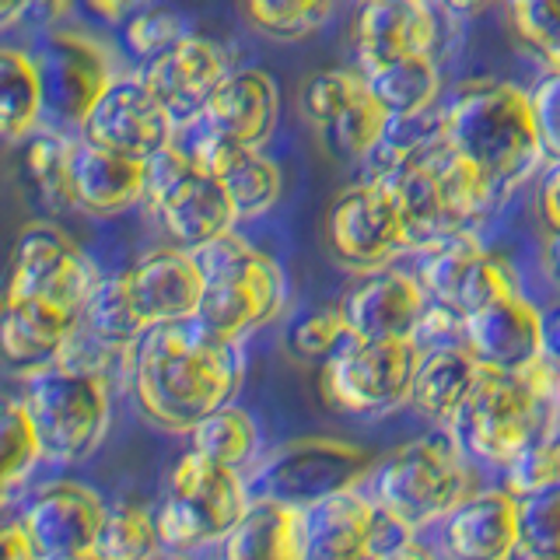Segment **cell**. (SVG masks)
<instances>
[{
	"label": "cell",
	"instance_id": "1",
	"mask_svg": "<svg viewBox=\"0 0 560 560\" xmlns=\"http://www.w3.org/2000/svg\"><path fill=\"white\" fill-rule=\"evenodd\" d=\"M133 399L151 424L189 434L228 407L242 385L238 343L207 332L197 319L162 323L133 347Z\"/></svg>",
	"mask_w": 560,
	"mask_h": 560
},
{
	"label": "cell",
	"instance_id": "2",
	"mask_svg": "<svg viewBox=\"0 0 560 560\" xmlns=\"http://www.w3.org/2000/svg\"><path fill=\"white\" fill-rule=\"evenodd\" d=\"M375 179L393 192L413 253L472 232L498 200L483 175L445 140L442 122L417 144L389 151Z\"/></svg>",
	"mask_w": 560,
	"mask_h": 560
},
{
	"label": "cell",
	"instance_id": "3",
	"mask_svg": "<svg viewBox=\"0 0 560 560\" xmlns=\"http://www.w3.org/2000/svg\"><path fill=\"white\" fill-rule=\"evenodd\" d=\"M442 133L490 189L508 192L525 183L539 165L542 140L533 113V95L504 81L466 84L442 113Z\"/></svg>",
	"mask_w": 560,
	"mask_h": 560
},
{
	"label": "cell",
	"instance_id": "4",
	"mask_svg": "<svg viewBox=\"0 0 560 560\" xmlns=\"http://www.w3.org/2000/svg\"><path fill=\"white\" fill-rule=\"evenodd\" d=\"M197 262L207 277L197 319L207 332L221 340L238 343L242 337L262 329L277 319L284 305V270L277 262L253 249L242 235L228 232L197 253Z\"/></svg>",
	"mask_w": 560,
	"mask_h": 560
},
{
	"label": "cell",
	"instance_id": "5",
	"mask_svg": "<svg viewBox=\"0 0 560 560\" xmlns=\"http://www.w3.org/2000/svg\"><path fill=\"white\" fill-rule=\"evenodd\" d=\"M553 399L536 393V385L522 372L483 368L459 417L452 420V438L466 455L490 466H508L522 448L550 431Z\"/></svg>",
	"mask_w": 560,
	"mask_h": 560
},
{
	"label": "cell",
	"instance_id": "6",
	"mask_svg": "<svg viewBox=\"0 0 560 560\" xmlns=\"http://www.w3.org/2000/svg\"><path fill=\"white\" fill-rule=\"evenodd\" d=\"M249 483L238 477L235 466H224L189 448L175 463L168 490L154 512L158 539L165 550H197L203 542L224 539L238 518L249 512Z\"/></svg>",
	"mask_w": 560,
	"mask_h": 560
},
{
	"label": "cell",
	"instance_id": "7",
	"mask_svg": "<svg viewBox=\"0 0 560 560\" xmlns=\"http://www.w3.org/2000/svg\"><path fill=\"white\" fill-rule=\"evenodd\" d=\"M459 452V442L442 434L399 445L368 472V494L382 512L407 522L410 529H428L466 498V466Z\"/></svg>",
	"mask_w": 560,
	"mask_h": 560
},
{
	"label": "cell",
	"instance_id": "8",
	"mask_svg": "<svg viewBox=\"0 0 560 560\" xmlns=\"http://www.w3.org/2000/svg\"><path fill=\"white\" fill-rule=\"evenodd\" d=\"M22 402L46 459L81 463L109 431V389H105V378L92 372H78L67 364L39 368L25 375Z\"/></svg>",
	"mask_w": 560,
	"mask_h": 560
},
{
	"label": "cell",
	"instance_id": "9",
	"mask_svg": "<svg viewBox=\"0 0 560 560\" xmlns=\"http://www.w3.org/2000/svg\"><path fill=\"white\" fill-rule=\"evenodd\" d=\"M417 364H420L417 340L347 337L323 361L319 393L340 413L378 417L410 399Z\"/></svg>",
	"mask_w": 560,
	"mask_h": 560
},
{
	"label": "cell",
	"instance_id": "10",
	"mask_svg": "<svg viewBox=\"0 0 560 560\" xmlns=\"http://www.w3.org/2000/svg\"><path fill=\"white\" fill-rule=\"evenodd\" d=\"M148 203L172 245L200 253L203 245L232 232L238 221L224 186L192 165V158L168 144L148 158Z\"/></svg>",
	"mask_w": 560,
	"mask_h": 560
},
{
	"label": "cell",
	"instance_id": "11",
	"mask_svg": "<svg viewBox=\"0 0 560 560\" xmlns=\"http://www.w3.org/2000/svg\"><path fill=\"white\" fill-rule=\"evenodd\" d=\"M372 472L364 448L337 442V438H294L259 459L249 483L253 498L284 501L294 508H315L350 487H361Z\"/></svg>",
	"mask_w": 560,
	"mask_h": 560
},
{
	"label": "cell",
	"instance_id": "12",
	"mask_svg": "<svg viewBox=\"0 0 560 560\" xmlns=\"http://www.w3.org/2000/svg\"><path fill=\"white\" fill-rule=\"evenodd\" d=\"M95 262L57 224H28L14 242L8 302L11 298H43L67 312H84L98 288Z\"/></svg>",
	"mask_w": 560,
	"mask_h": 560
},
{
	"label": "cell",
	"instance_id": "13",
	"mask_svg": "<svg viewBox=\"0 0 560 560\" xmlns=\"http://www.w3.org/2000/svg\"><path fill=\"white\" fill-rule=\"evenodd\" d=\"M326 242L337 262L347 270L372 273L393 267L399 253H407V228H402L393 192L378 179L347 186L326 210Z\"/></svg>",
	"mask_w": 560,
	"mask_h": 560
},
{
	"label": "cell",
	"instance_id": "14",
	"mask_svg": "<svg viewBox=\"0 0 560 560\" xmlns=\"http://www.w3.org/2000/svg\"><path fill=\"white\" fill-rule=\"evenodd\" d=\"M46 92V116L60 130H81L95 102L109 92L113 67L109 57L88 35L78 32H49L35 52Z\"/></svg>",
	"mask_w": 560,
	"mask_h": 560
},
{
	"label": "cell",
	"instance_id": "15",
	"mask_svg": "<svg viewBox=\"0 0 560 560\" xmlns=\"http://www.w3.org/2000/svg\"><path fill=\"white\" fill-rule=\"evenodd\" d=\"M417 277H420V284H424L428 298L459 308L463 315L480 312L490 302H498V298L518 291L512 267H508L501 256L480 249V242L472 238V232L452 235L420 253Z\"/></svg>",
	"mask_w": 560,
	"mask_h": 560
},
{
	"label": "cell",
	"instance_id": "16",
	"mask_svg": "<svg viewBox=\"0 0 560 560\" xmlns=\"http://www.w3.org/2000/svg\"><path fill=\"white\" fill-rule=\"evenodd\" d=\"M179 122L162 102L151 95L144 81H113L95 109L81 122V137L98 148H109L119 154L148 158L165 151L172 144V133Z\"/></svg>",
	"mask_w": 560,
	"mask_h": 560
},
{
	"label": "cell",
	"instance_id": "17",
	"mask_svg": "<svg viewBox=\"0 0 560 560\" xmlns=\"http://www.w3.org/2000/svg\"><path fill=\"white\" fill-rule=\"evenodd\" d=\"M228 74H232L228 52L218 43L203 35H183L162 57L144 63L140 81L151 88V95L165 105L175 122H189L203 116L207 102L214 98Z\"/></svg>",
	"mask_w": 560,
	"mask_h": 560
},
{
	"label": "cell",
	"instance_id": "18",
	"mask_svg": "<svg viewBox=\"0 0 560 560\" xmlns=\"http://www.w3.org/2000/svg\"><path fill=\"white\" fill-rule=\"evenodd\" d=\"M428 291L420 277L382 267L361 273V280L343 294V319L358 340H413L420 315L428 308Z\"/></svg>",
	"mask_w": 560,
	"mask_h": 560
},
{
	"label": "cell",
	"instance_id": "19",
	"mask_svg": "<svg viewBox=\"0 0 560 560\" xmlns=\"http://www.w3.org/2000/svg\"><path fill=\"white\" fill-rule=\"evenodd\" d=\"M105 518H109V504L92 487L49 483L28 501L22 515V529L28 533L35 553L43 560V557L95 550Z\"/></svg>",
	"mask_w": 560,
	"mask_h": 560
},
{
	"label": "cell",
	"instance_id": "20",
	"mask_svg": "<svg viewBox=\"0 0 560 560\" xmlns=\"http://www.w3.org/2000/svg\"><path fill=\"white\" fill-rule=\"evenodd\" d=\"M445 560H512L518 547V498L512 490L466 494L438 525Z\"/></svg>",
	"mask_w": 560,
	"mask_h": 560
},
{
	"label": "cell",
	"instance_id": "21",
	"mask_svg": "<svg viewBox=\"0 0 560 560\" xmlns=\"http://www.w3.org/2000/svg\"><path fill=\"white\" fill-rule=\"evenodd\" d=\"M186 154L192 158V165L214 175L224 186L238 218H262L280 200L284 179H280V168L259 148L235 144V140L207 130L200 122V133L192 137Z\"/></svg>",
	"mask_w": 560,
	"mask_h": 560
},
{
	"label": "cell",
	"instance_id": "22",
	"mask_svg": "<svg viewBox=\"0 0 560 560\" xmlns=\"http://www.w3.org/2000/svg\"><path fill=\"white\" fill-rule=\"evenodd\" d=\"M127 284L137 312L154 329L162 323L192 319L200 308L207 277L197 262V253L165 245V249H154L133 262L127 270Z\"/></svg>",
	"mask_w": 560,
	"mask_h": 560
},
{
	"label": "cell",
	"instance_id": "23",
	"mask_svg": "<svg viewBox=\"0 0 560 560\" xmlns=\"http://www.w3.org/2000/svg\"><path fill=\"white\" fill-rule=\"evenodd\" d=\"M434 39L438 22L428 0H361L354 18V52L364 74L402 57L431 52Z\"/></svg>",
	"mask_w": 560,
	"mask_h": 560
},
{
	"label": "cell",
	"instance_id": "24",
	"mask_svg": "<svg viewBox=\"0 0 560 560\" xmlns=\"http://www.w3.org/2000/svg\"><path fill=\"white\" fill-rule=\"evenodd\" d=\"M466 350L483 368L525 372V368L542 358L539 308L515 291L490 302L480 312L466 315Z\"/></svg>",
	"mask_w": 560,
	"mask_h": 560
},
{
	"label": "cell",
	"instance_id": "25",
	"mask_svg": "<svg viewBox=\"0 0 560 560\" xmlns=\"http://www.w3.org/2000/svg\"><path fill=\"white\" fill-rule=\"evenodd\" d=\"M70 189H74V207L84 214L116 218L148 200V162L81 137L70 162Z\"/></svg>",
	"mask_w": 560,
	"mask_h": 560
},
{
	"label": "cell",
	"instance_id": "26",
	"mask_svg": "<svg viewBox=\"0 0 560 560\" xmlns=\"http://www.w3.org/2000/svg\"><path fill=\"white\" fill-rule=\"evenodd\" d=\"M277 113H280V98H277V84L267 70H232L214 98L207 102V109L200 122L207 130H214L235 144L245 148H262L270 140L277 127Z\"/></svg>",
	"mask_w": 560,
	"mask_h": 560
},
{
	"label": "cell",
	"instance_id": "27",
	"mask_svg": "<svg viewBox=\"0 0 560 560\" xmlns=\"http://www.w3.org/2000/svg\"><path fill=\"white\" fill-rule=\"evenodd\" d=\"M78 323V312H67L43 298H11L4 302V323H0L4 361L25 375L57 364Z\"/></svg>",
	"mask_w": 560,
	"mask_h": 560
},
{
	"label": "cell",
	"instance_id": "28",
	"mask_svg": "<svg viewBox=\"0 0 560 560\" xmlns=\"http://www.w3.org/2000/svg\"><path fill=\"white\" fill-rule=\"evenodd\" d=\"M308 512L284 501L253 498L249 512L221 539V560H305Z\"/></svg>",
	"mask_w": 560,
	"mask_h": 560
},
{
	"label": "cell",
	"instance_id": "29",
	"mask_svg": "<svg viewBox=\"0 0 560 560\" xmlns=\"http://www.w3.org/2000/svg\"><path fill=\"white\" fill-rule=\"evenodd\" d=\"M378 504L358 487L308 508L305 560H372Z\"/></svg>",
	"mask_w": 560,
	"mask_h": 560
},
{
	"label": "cell",
	"instance_id": "30",
	"mask_svg": "<svg viewBox=\"0 0 560 560\" xmlns=\"http://www.w3.org/2000/svg\"><path fill=\"white\" fill-rule=\"evenodd\" d=\"M477 375L480 361L463 343L420 350L410 402L424 417H431L434 424L452 428V420L459 417L463 402L469 399L472 385H477Z\"/></svg>",
	"mask_w": 560,
	"mask_h": 560
},
{
	"label": "cell",
	"instance_id": "31",
	"mask_svg": "<svg viewBox=\"0 0 560 560\" xmlns=\"http://www.w3.org/2000/svg\"><path fill=\"white\" fill-rule=\"evenodd\" d=\"M389 127L393 116L385 113V105L368 88V78H361L354 92L347 95V102L319 127V133L326 137L332 154L347 158V162H361V158H372L382 148Z\"/></svg>",
	"mask_w": 560,
	"mask_h": 560
},
{
	"label": "cell",
	"instance_id": "32",
	"mask_svg": "<svg viewBox=\"0 0 560 560\" xmlns=\"http://www.w3.org/2000/svg\"><path fill=\"white\" fill-rule=\"evenodd\" d=\"M46 116V92L35 57L0 49V130L8 140H28Z\"/></svg>",
	"mask_w": 560,
	"mask_h": 560
},
{
	"label": "cell",
	"instance_id": "33",
	"mask_svg": "<svg viewBox=\"0 0 560 560\" xmlns=\"http://www.w3.org/2000/svg\"><path fill=\"white\" fill-rule=\"evenodd\" d=\"M368 88L385 105L393 119H413L424 116L442 95V78L431 60V52H417V57L393 60L378 70H368Z\"/></svg>",
	"mask_w": 560,
	"mask_h": 560
},
{
	"label": "cell",
	"instance_id": "34",
	"mask_svg": "<svg viewBox=\"0 0 560 560\" xmlns=\"http://www.w3.org/2000/svg\"><path fill=\"white\" fill-rule=\"evenodd\" d=\"M81 323H84V329H92L98 340L113 343L119 350H133L151 329L144 323V315H140L133 305L127 273L98 280V288L92 291V298H88V305L81 312Z\"/></svg>",
	"mask_w": 560,
	"mask_h": 560
},
{
	"label": "cell",
	"instance_id": "35",
	"mask_svg": "<svg viewBox=\"0 0 560 560\" xmlns=\"http://www.w3.org/2000/svg\"><path fill=\"white\" fill-rule=\"evenodd\" d=\"M78 140H70L60 127H39L28 137L25 148V172L35 192L49 207H74V189H70V162H74Z\"/></svg>",
	"mask_w": 560,
	"mask_h": 560
},
{
	"label": "cell",
	"instance_id": "36",
	"mask_svg": "<svg viewBox=\"0 0 560 560\" xmlns=\"http://www.w3.org/2000/svg\"><path fill=\"white\" fill-rule=\"evenodd\" d=\"M192 438V448L207 459L224 463V466H249L256 459V448H259V431H256V420L238 410V407H221L214 410L207 420H200L197 428L189 431Z\"/></svg>",
	"mask_w": 560,
	"mask_h": 560
},
{
	"label": "cell",
	"instance_id": "37",
	"mask_svg": "<svg viewBox=\"0 0 560 560\" xmlns=\"http://www.w3.org/2000/svg\"><path fill=\"white\" fill-rule=\"evenodd\" d=\"M95 550L102 560H148L151 553L162 550L154 515H148L137 504H113Z\"/></svg>",
	"mask_w": 560,
	"mask_h": 560
},
{
	"label": "cell",
	"instance_id": "38",
	"mask_svg": "<svg viewBox=\"0 0 560 560\" xmlns=\"http://www.w3.org/2000/svg\"><path fill=\"white\" fill-rule=\"evenodd\" d=\"M245 14L270 39H305L326 25L332 0H245Z\"/></svg>",
	"mask_w": 560,
	"mask_h": 560
},
{
	"label": "cell",
	"instance_id": "39",
	"mask_svg": "<svg viewBox=\"0 0 560 560\" xmlns=\"http://www.w3.org/2000/svg\"><path fill=\"white\" fill-rule=\"evenodd\" d=\"M542 560H560V483L518 498V547Z\"/></svg>",
	"mask_w": 560,
	"mask_h": 560
},
{
	"label": "cell",
	"instance_id": "40",
	"mask_svg": "<svg viewBox=\"0 0 560 560\" xmlns=\"http://www.w3.org/2000/svg\"><path fill=\"white\" fill-rule=\"evenodd\" d=\"M0 445H4V469H0V477H4V490L11 494L46 455L22 399H8L4 420H0Z\"/></svg>",
	"mask_w": 560,
	"mask_h": 560
},
{
	"label": "cell",
	"instance_id": "41",
	"mask_svg": "<svg viewBox=\"0 0 560 560\" xmlns=\"http://www.w3.org/2000/svg\"><path fill=\"white\" fill-rule=\"evenodd\" d=\"M347 337H350V329L343 319V308L323 305V308L298 315V319L288 326L284 347L294 361H319V358L326 361Z\"/></svg>",
	"mask_w": 560,
	"mask_h": 560
},
{
	"label": "cell",
	"instance_id": "42",
	"mask_svg": "<svg viewBox=\"0 0 560 560\" xmlns=\"http://www.w3.org/2000/svg\"><path fill=\"white\" fill-rule=\"evenodd\" d=\"M504 477H508V490L515 498L536 494L542 487L560 483V431H547L529 448H522L504 466Z\"/></svg>",
	"mask_w": 560,
	"mask_h": 560
},
{
	"label": "cell",
	"instance_id": "43",
	"mask_svg": "<svg viewBox=\"0 0 560 560\" xmlns=\"http://www.w3.org/2000/svg\"><path fill=\"white\" fill-rule=\"evenodd\" d=\"M186 25H183V18L168 11V8H144L140 14H133L127 28H122V39H127L130 52L137 60H144L151 63L154 57H162L165 49H172L175 43L183 39Z\"/></svg>",
	"mask_w": 560,
	"mask_h": 560
},
{
	"label": "cell",
	"instance_id": "44",
	"mask_svg": "<svg viewBox=\"0 0 560 560\" xmlns=\"http://www.w3.org/2000/svg\"><path fill=\"white\" fill-rule=\"evenodd\" d=\"M508 18L525 46L550 60L560 52V0H508Z\"/></svg>",
	"mask_w": 560,
	"mask_h": 560
},
{
	"label": "cell",
	"instance_id": "45",
	"mask_svg": "<svg viewBox=\"0 0 560 560\" xmlns=\"http://www.w3.org/2000/svg\"><path fill=\"white\" fill-rule=\"evenodd\" d=\"M413 340L420 350H431V347H452V343H463L466 347V315L459 308H452L445 302H428L424 315H420V326L413 332Z\"/></svg>",
	"mask_w": 560,
	"mask_h": 560
},
{
	"label": "cell",
	"instance_id": "46",
	"mask_svg": "<svg viewBox=\"0 0 560 560\" xmlns=\"http://www.w3.org/2000/svg\"><path fill=\"white\" fill-rule=\"evenodd\" d=\"M533 113H536V127L542 140V154L560 162V67H553V74L542 78L533 88Z\"/></svg>",
	"mask_w": 560,
	"mask_h": 560
},
{
	"label": "cell",
	"instance_id": "47",
	"mask_svg": "<svg viewBox=\"0 0 560 560\" xmlns=\"http://www.w3.org/2000/svg\"><path fill=\"white\" fill-rule=\"evenodd\" d=\"M539 214L547 232H560V162H553V168L539 186Z\"/></svg>",
	"mask_w": 560,
	"mask_h": 560
},
{
	"label": "cell",
	"instance_id": "48",
	"mask_svg": "<svg viewBox=\"0 0 560 560\" xmlns=\"http://www.w3.org/2000/svg\"><path fill=\"white\" fill-rule=\"evenodd\" d=\"M70 8H74V0H28L25 8V22H32L35 28H49L57 32V22H63V18L70 14Z\"/></svg>",
	"mask_w": 560,
	"mask_h": 560
},
{
	"label": "cell",
	"instance_id": "49",
	"mask_svg": "<svg viewBox=\"0 0 560 560\" xmlns=\"http://www.w3.org/2000/svg\"><path fill=\"white\" fill-rule=\"evenodd\" d=\"M539 347L542 358L560 364V302L539 308Z\"/></svg>",
	"mask_w": 560,
	"mask_h": 560
},
{
	"label": "cell",
	"instance_id": "50",
	"mask_svg": "<svg viewBox=\"0 0 560 560\" xmlns=\"http://www.w3.org/2000/svg\"><path fill=\"white\" fill-rule=\"evenodd\" d=\"M0 560H39V553H35L28 533L22 529V522L8 525L4 536H0Z\"/></svg>",
	"mask_w": 560,
	"mask_h": 560
},
{
	"label": "cell",
	"instance_id": "51",
	"mask_svg": "<svg viewBox=\"0 0 560 560\" xmlns=\"http://www.w3.org/2000/svg\"><path fill=\"white\" fill-rule=\"evenodd\" d=\"M88 8H92L102 22H130L133 14H140L148 8V0H84Z\"/></svg>",
	"mask_w": 560,
	"mask_h": 560
},
{
	"label": "cell",
	"instance_id": "52",
	"mask_svg": "<svg viewBox=\"0 0 560 560\" xmlns=\"http://www.w3.org/2000/svg\"><path fill=\"white\" fill-rule=\"evenodd\" d=\"M428 4L442 14H452V18H472V14H480L490 0H428Z\"/></svg>",
	"mask_w": 560,
	"mask_h": 560
},
{
	"label": "cell",
	"instance_id": "53",
	"mask_svg": "<svg viewBox=\"0 0 560 560\" xmlns=\"http://www.w3.org/2000/svg\"><path fill=\"white\" fill-rule=\"evenodd\" d=\"M542 270H547L550 284L560 291V232H550L542 242Z\"/></svg>",
	"mask_w": 560,
	"mask_h": 560
},
{
	"label": "cell",
	"instance_id": "54",
	"mask_svg": "<svg viewBox=\"0 0 560 560\" xmlns=\"http://www.w3.org/2000/svg\"><path fill=\"white\" fill-rule=\"evenodd\" d=\"M28 8V0H0V25L11 28L22 22V14Z\"/></svg>",
	"mask_w": 560,
	"mask_h": 560
},
{
	"label": "cell",
	"instance_id": "55",
	"mask_svg": "<svg viewBox=\"0 0 560 560\" xmlns=\"http://www.w3.org/2000/svg\"><path fill=\"white\" fill-rule=\"evenodd\" d=\"M372 560H445V557H434L431 550H424L420 542H410L407 550H399V553H389V557H372Z\"/></svg>",
	"mask_w": 560,
	"mask_h": 560
},
{
	"label": "cell",
	"instance_id": "56",
	"mask_svg": "<svg viewBox=\"0 0 560 560\" xmlns=\"http://www.w3.org/2000/svg\"><path fill=\"white\" fill-rule=\"evenodd\" d=\"M43 560H102L98 550H84V553H63V557H43Z\"/></svg>",
	"mask_w": 560,
	"mask_h": 560
},
{
	"label": "cell",
	"instance_id": "57",
	"mask_svg": "<svg viewBox=\"0 0 560 560\" xmlns=\"http://www.w3.org/2000/svg\"><path fill=\"white\" fill-rule=\"evenodd\" d=\"M148 560H189V557H186V553H179V550H165V547H162L158 553H151Z\"/></svg>",
	"mask_w": 560,
	"mask_h": 560
},
{
	"label": "cell",
	"instance_id": "58",
	"mask_svg": "<svg viewBox=\"0 0 560 560\" xmlns=\"http://www.w3.org/2000/svg\"><path fill=\"white\" fill-rule=\"evenodd\" d=\"M512 560H542V557H533V553H525V550H515Z\"/></svg>",
	"mask_w": 560,
	"mask_h": 560
},
{
	"label": "cell",
	"instance_id": "59",
	"mask_svg": "<svg viewBox=\"0 0 560 560\" xmlns=\"http://www.w3.org/2000/svg\"><path fill=\"white\" fill-rule=\"evenodd\" d=\"M553 67H560V52H557V57H553Z\"/></svg>",
	"mask_w": 560,
	"mask_h": 560
},
{
	"label": "cell",
	"instance_id": "60",
	"mask_svg": "<svg viewBox=\"0 0 560 560\" xmlns=\"http://www.w3.org/2000/svg\"><path fill=\"white\" fill-rule=\"evenodd\" d=\"M557 402H560V385H557Z\"/></svg>",
	"mask_w": 560,
	"mask_h": 560
},
{
	"label": "cell",
	"instance_id": "61",
	"mask_svg": "<svg viewBox=\"0 0 560 560\" xmlns=\"http://www.w3.org/2000/svg\"><path fill=\"white\" fill-rule=\"evenodd\" d=\"M557 431H560V428H557Z\"/></svg>",
	"mask_w": 560,
	"mask_h": 560
}]
</instances>
